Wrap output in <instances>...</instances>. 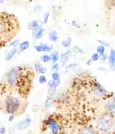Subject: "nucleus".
<instances>
[{
    "instance_id": "nucleus-1",
    "label": "nucleus",
    "mask_w": 115,
    "mask_h": 134,
    "mask_svg": "<svg viewBox=\"0 0 115 134\" xmlns=\"http://www.w3.org/2000/svg\"><path fill=\"white\" fill-rule=\"evenodd\" d=\"M35 73L32 67L21 65L14 67L7 74V81L13 87L20 97L26 99L33 88Z\"/></svg>"
},
{
    "instance_id": "nucleus-2",
    "label": "nucleus",
    "mask_w": 115,
    "mask_h": 134,
    "mask_svg": "<svg viewBox=\"0 0 115 134\" xmlns=\"http://www.w3.org/2000/svg\"><path fill=\"white\" fill-rule=\"evenodd\" d=\"M20 30L17 17L12 13L1 11L0 13V46L5 47L11 42Z\"/></svg>"
},
{
    "instance_id": "nucleus-3",
    "label": "nucleus",
    "mask_w": 115,
    "mask_h": 134,
    "mask_svg": "<svg viewBox=\"0 0 115 134\" xmlns=\"http://www.w3.org/2000/svg\"><path fill=\"white\" fill-rule=\"evenodd\" d=\"M5 108L7 113L13 115H19L25 111L26 106L18 98L8 96L5 101Z\"/></svg>"
},
{
    "instance_id": "nucleus-4",
    "label": "nucleus",
    "mask_w": 115,
    "mask_h": 134,
    "mask_svg": "<svg viewBox=\"0 0 115 134\" xmlns=\"http://www.w3.org/2000/svg\"><path fill=\"white\" fill-rule=\"evenodd\" d=\"M114 125V117L109 113L102 115L97 121V127L102 132H107L113 128Z\"/></svg>"
},
{
    "instance_id": "nucleus-5",
    "label": "nucleus",
    "mask_w": 115,
    "mask_h": 134,
    "mask_svg": "<svg viewBox=\"0 0 115 134\" xmlns=\"http://www.w3.org/2000/svg\"><path fill=\"white\" fill-rule=\"evenodd\" d=\"M106 110L109 114L115 117V97L111 98L106 104Z\"/></svg>"
},
{
    "instance_id": "nucleus-6",
    "label": "nucleus",
    "mask_w": 115,
    "mask_h": 134,
    "mask_svg": "<svg viewBox=\"0 0 115 134\" xmlns=\"http://www.w3.org/2000/svg\"><path fill=\"white\" fill-rule=\"evenodd\" d=\"M35 49L38 52H50L54 50V47L52 45L47 44H41L39 45L35 46Z\"/></svg>"
},
{
    "instance_id": "nucleus-7",
    "label": "nucleus",
    "mask_w": 115,
    "mask_h": 134,
    "mask_svg": "<svg viewBox=\"0 0 115 134\" xmlns=\"http://www.w3.org/2000/svg\"><path fill=\"white\" fill-rule=\"evenodd\" d=\"M60 84V79L57 80H51L48 82V86H49V93L51 94H53L54 93L56 88L58 87Z\"/></svg>"
},
{
    "instance_id": "nucleus-8",
    "label": "nucleus",
    "mask_w": 115,
    "mask_h": 134,
    "mask_svg": "<svg viewBox=\"0 0 115 134\" xmlns=\"http://www.w3.org/2000/svg\"><path fill=\"white\" fill-rule=\"evenodd\" d=\"M32 31V36L35 39H40L43 36L44 30L42 27H37L33 29Z\"/></svg>"
},
{
    "instance_id": "nucleus-9",
    "label": "nucleus",
    "mask_w": 115,
    "mask_h": 134,
    "mask_svg": "<svg viewBox=\"0 0 115 134\" xmlns=\"http://www.w3.org/2000/svg\"><path fill=\"white\" fill-rule=\"evenodd\" d=\"M72 54V50H68L67 51H66L64 53H62L60 56V59L61 63H62V66H65V65L66 64L68 60L70 59V56Z\"/></svg>"
},
{
    "instance_id": "nucleus-10",
    "label": "nucleus",
    "mask_w": 115,
    "mask_h": 134,
    "mask_svg": "<svg viewBox=\"0 0 115 134\" xmlns=\"http://www.w3.org/2000/svg\"><path fill=\"white\" fill-rule=\"evenodd\" d=\"M34 68L36 70V72L38 74H43L47 72V68L46 67H43V65L40 64L39 62H36L34 64Z\"/></svg>"
},
{
    "instance_id": "nucleus-11",
    "label": "nucleus",
    "mask_w": 115,
    "mask_h": 134,
    "mask_svg": "<svg viewBox=\"0 0 115 134\" xmlns=\"http://www.w3.org/2000/svg\"><path fill=\"white\" fill-rule=\"evenodd\" d=\"M48 123L49 124V126H50V128L52 129V131L53 133H57V132H58L59 130H60V125H59L58 123H56V121L54 120V119H49L48 121Z\"/></svg>"
},
{
    "instance_id": "nucleus-12",
    "label": "nucleus",
    "mask_w": 115,
    "mask_h": 134,
    "mask_svg": "<svg viewBox=\"0 0 115 134\" xmlns=\"http://www.w3.org/2000/svg\"><path fill=\"white\" fill-rule=\"evenodd\" d=\"M18 50V48L17 47L13 48L11 50H10L9 51H7L6 53H5V60L7 61H11V59H13V57L14 56L16 52H17Z\"/></svg>"
},
{
    "instance_id": "nucleus-13",
    "label": "nucleus",
    "mask_w": 115,
    "mask_h": 134,
    "mask_svg": "<svg viewBox=\"0 0 115 134\" xmlns=\"http://www.w3.org/2000/svg\"><path fill=\"white\" fill-rule=\"evenodd\" d=\"M44 24L43 22L41 21V20H34L31 22L30 23H29L28 24V29L32 30L33 29H34L35 28L37 27H42V25Z\"/></svg>"
},
{
    "instance_id": "nucleus-14",
    "label": "nucleus",
    "mask_w": 115,
    "mask_h": 134,
    "mask_svg": "<svg viewBox=\"0 0 115 134\" xmlns=\"http://www.w3.org/2000/svg\"><path fill=\"white\" fill-rule=\"evenodd\" d=\"M31 123V119L30 117H27L26 119H24L22 121L20 122L18 124V128L20 130H25L28 128L29 125Z\"/></svg>"
},
{
    "instance_id": "nucleus-15",
    "label": "nucleus",
    "mask_w": 115,
    "mask_h": 134,
    "mask_svg": "<svg viewBox=\"0 0 115 134\" xmlns=\"http://www.w3.org/2000/svg\"><path fill=\"white\" fill-rule=\"evenodd\" d=\"M79 65L78 63H72L66 67V73H68L70 72H75L78 68Z\"/></svg>"
},
{
    "instance_id": "nucleus-16",
    "label": "nucleus",
    "mask_w": 115,
    "mask_h": 134,
    "mask_svg": "<svg viewBox=\"0 0 115 134\" xmlns=\"http://www.w3.org/2000/svg\"><path fill=\"white\" fill-rule=\"evenodd\" d=\"M29 47H30V42L28 41L23 42L18 46V51L19 52H24V50H27Z\"/></svg>"
},
{
    "instance_id": "nucleus-17",
    "label": "nucleus",
    "mask_w": 115,
    "mask_h": 134,
    "mask_svg": "<svg viewBox=\"0 0 115 134\" xmlns=\"http://www.w3.org/2000/svg\"><path fill=\"white\" fill-rule=\"evenodd\" d=\"M48 38L51 41L54 42H56L58 40V34L56 31L52 30L48 33Z\"/></svg>"
},
{
    "instance_id": "nucleus-18",
    "label": "nucleus",
    "mask_w": 115,
    "mask_h": 134,
    "mask_svg": "<svg viewBox=\"0 0 115 134\" xmlns=\"http://www.w3.org/2000/svg\"><path fill=\"white\" fill-rule=\"evenodd\" d=\"M79 134H96L94 129L91 128H82L80 131Z\"/></svg>"
},
{
    "instance_id": "nucleus-19",
    "label": "nucleus",
    "mask_w": 115,
    "mask_h": 134,
    "mask_svg": "<svg viewBox=\"0 0 115 134\" xmlns=\"http://www.w3.org/2000/svg\"><path fill=\"white\" fill-rule=\"evenodd\" d=\"M71 44H72V38H71V37H67V38H66L65 39L63 40L61 42V44L65 48L70 47V45H71Z\"/></svg>"
},
{
    "instance_id": "nucleus-20",
    "label": "nucleus",
    "mask_w": 115,
    "mask_h": 134,
    "mask_svg": "<svg viewBox=\"0 0 115 134\" xmlns=\"http://www.w3.org/2000/svg\"><path fill=\"white\" fill-rule=\"evenodd\" d=\"M51 58H52V61L53 64H55L58 62V61L60 59V56H59V53L58 51H54L50 55Z\"/></svg>"
},
{
    "instance_id": "nucleus-21",
    "label": "nucleus",
    "mask_w": 115,
    "mask_h": 134,
    "mask_svg": "<svg viewBox=\"0 0 115 134\" xmlns=\"http://www.w3.org/2000/svg\"><path fill=\"white\" fill-rule=\"evenodd\" d=\"M108 60H109V67H110V68H111V70L115 71V62L113 61V59H112L110 56H109Z\"/></svg>"
},
{
    "instance_id": "nucleus-22",
    "label": "nucleus",
    "mask_w": 115,
    "mask_h": 134,
    "mask_svg": "<svg viewBox=\"0 0 115 134\" xmlns=\"http://www.w3.org/2000/svg\"><path fill=\"white\" fill-rule=\"evenodd\" d=\"M96 52L100 55L105 53V46L104 45H102V44L99 45L98 47L96 48Z\"/></svg>"
},
{
    "instance_id": "nucleus-23",
    "label": "nucleus",
    "mask_w": 115,
    "mask_h": 134,
    "mask_svg": "<svg viewBox=\"0 0 115 134\" xmlns=\"http://www.w3.org/2000/svg\"><path fill=\"white\" fill-rule=\"evenodd\" d=\"M40 59L43 61V63H49L50 61H52V58L50 55H47V54H44L43 56L40 57Z\"/></svg>"
},
{
    "instance_id": "nucleus-24",
    "label": "nucleus",
    "mask_w": 115,
    "mask_h": 134,
    "mask_svg": "<svg viewBox=\"0 0 115 134\" xmlns=\"http://www.w3.org/2000/svg\"><path fill=\"white\" fill-rule=\"evenodd\" d=\"M107 7H113L115 6V0H106Z\"/></svg>"
},
{
    "instance_id": "nucleus-25",
    "label": "nucleus",
    "mask_w": 115,
    "mask_h": 134,
    "mask_svg": "<svg viewBox=\"0 0 115 134\" xmlns=\"http://www.w3.org/2000/svg\"><path fill=\"white\" fill-rule=\"evenodd\" d=\"M38 81H39V84H44V83H46L47 82V79H46V77L43 74H41L39 77Z\"/></svg>"
},
{
    "instance_id": "nucleus-26",
    "label": "nucleus",
    "mask_w": 115,
    "mask_h": 134,
    "mask_svg": "<svg viewBox=\"0 0 115 134\" xmlns=\"http://www.w3.org/2000/svg\"><path fill=\"white\" fill-rule=\"evenodd\" d=\"M20 43V40H14V41H12L11 43L9 44V47L11 48H15L17 47L18 44Z\"/></svg>"
},
{
    "instance_id": "nucleus-27",
    "label": "nucleus",
    "mask_w": 115,
    "mask_h": 134,
    "mask_svg": "<svg viewBox=\"0 0 115 134\" xmlns=\"http://www.w3.org/2000/svg\"><path fill=\"white\" fill-rule=\"evenodd\" d=\"M91 59L94 62L98 61V60L100 59V54H98V53H94V54H92V55Z\"/></svg>"
},
{
    "instance_id": "nucleus-28",
    "label": "nucleus",
    "mask_w": 115,
    "mask_h": 134,
    "mask_svg": "<svg viewBox=\"0 0 115 134\" xmlns=\"http://www.w3.org/2000/svg\"><path fill=\"white\" fill-rule=\"evenodd\" d=\"M52 80H57L60 79V74L57 72H53L52 74Z\"/></svg>"
},
{
    "instance_id": "nucleus-29",
    "label": "nucleus",
    "mask_w": 115,
    "mask_h": 134,
    "mask_svg": "<svg viewBox=\"0 0 115 134\" xmlns=\"http://www.w3.org/2000/svg\"><path fill=\"white\" fill-rule=\"evenodd\" d=\"M74 51L75 53H79V54H84V51L81 48L78 47V46H74Z\"/></svg>"
},
{
    "instance_id": "nucleus-30",
    "label": "nucleus",
    "mask_w": 115,
    "mask_h": 134,
    "mask_svg": "<svg viewBox=\"0 0 115 134\" xmlns=\"http://www.w3.org/2000/svg\"><path fill=\"white\" fill-rule=\"evenodd\" d=\"M49 15H50V13L48 11L46 12V13H44V15H43V22L44 24H46L47 22H48V18H49Z\"/></svg>"
},
{
    "instance_id": "nucleus-31",
    "label": "nucleus",
    "mask_w": 115,
    "mask_h": 134,
    "mask_svg": "<svg viewBox=\"0 0 115 134\" xmlns=\"http://www.w3.org/2000/svg\"><path fill=\"white\" fill-rule=\"evenodd\" d=\"M108 58H109V56H108L107 53H104V54L100 55V61H103V62L106 61V60H107Z\"/></svg>"
},
{
    "instance_id": "nucleus-32",
    "label": "nucleus",
    "mask_w": 115,
    "mask_h": 134,
    "mask_svg": "<svg viewBox=\"0 0 115 134\" xmlns=\"http://www.w3.org/2000/svg\"><path fill=\"white\" fill-rule=\"evenodd\" d=\"M52 70H54V71H58L59 69H60V65L58 63H55L53 65V67H52Z\"/></svg>"
},
{
    "instance_id": "nucleus-33",
    "label": "nucleus",
    "mask_w": 115,
    "mask_h": 134,
    "mask_svg": "<svg viewBox=\"0 0 115 134\" xmlns=\"http://www.w3.org/2000/svg\"><path fill=\"white\" fill-rule=\"evenodd\" d=\"M98 42L100 44H102L104 45V46H107L108 48H110V44L109 42H107L103 41V40H98Z\"/></svg>"
},
{
    "instance_id": "nucleus-34",
    "label": "nucleus",
    "mask_w": 115,
    "mask_h": 134,
    "mask_svg": "<svg viewBox=\"0 0 115 134\" xmlns=\"http://www.w3.org/2000/svg\"><path fill=\"white\" fill-rule=\"evenodd\" d=\"M111 58L113 59V60L115 62V50L114 49H111V52H110V55Z\"/></svg>"
},
{
    "instance_id": "nucleus-35",
    "label": "nucleus",
    "mask_w": 115,
    "mask_h": 134,
    "mask_svg": "<svg viewBox=\"0 0 115 134\" xmlns=\"http://www.w3.org/2000/svg\"><path fill=\"white\" fill-rule=\"evenodd\" d=\"M14 116H15V115H11L9 116V121H13V119H14Z\"/></svg>"
},
{
    "instance_id": "nucleus-36",
    "label": "nucleus",
    "mask_w": 115,
    "mask_h": 134,
    "mask_svg": "<svg viewBox=\"0 0 115 134\" xmlns=\"http://www.w3.org/2000/svg\"><path fill=\"white\" fill-rule=\"evenodd\" d=\"M5 133V129L4 128H1V134H3Z\"/></svg>"
},
{
    "instance_id": "nucleus-37",
    "label": "nucleus",
    "mask_w": 115,
    "mask_h": 134,
    "mask_svg": "<svg viewBox=\"0 0 115 134\" xmlns=\"http://www.w3.org/2000/svg\"><path fill=\"white\" fill-rule=\"evenodd\" d=\"M92 59H90V60H88V61H87V65H88V66H89V65H92Z\"/></svg>"
},
{
    "instance_id": "nucleus-38",
    "label": "nucleus",
    "mask_w": 115,
    "mask_h": 134,
    "mask_svg": "<svg viewBox=\"0 0 115 134\" xmlns=\"http://www.w3.org/2000/svg\"><path fill=\"white\" fill-rule=\"evenodd\" d=\"M100 134H111V133H109V132H103Z\"/></svg>"
}]
</instances>
